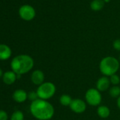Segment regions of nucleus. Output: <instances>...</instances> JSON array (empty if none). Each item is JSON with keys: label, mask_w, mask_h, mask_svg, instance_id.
Instances as JSON below:
<instances>
[{"label": "nucleus", "mask_w": 120, "mask_h": 120, "mask_svg": "<svg viewBox=\"0 0 120 120\" xmlns=\"http://www.w3.org/2000/svg\"><path fill=\"white\" fill-rule=\"evenodd\" d=\"M18 14L23 20L25 21H30L34 19L36 15V12L32 6L25 4L20 7L18 10Z\"/></svg>", "instance_id": "obj_6"}, {"label": "nucleus", "mask_w": 120, "mask_h": 120, "mask_svg": "<svg viewBox=\"0 0 120 120\" xmlns=\"http://www.w3.org/2000/svg\"><path fill=\"white\" fill-rule=\"evenodd\" d=\"M32 115L39 120H51L54 115L53 105L46 100L38 98L32 102L30 105Z\"/></svg>", "instance_id": "obj_1"}, {"label": "nucleus", "mask_w": 120, "mask_h": 120, "mask_svg": "<svg viewBox=\"0 0 120 120\" xmlns=\"http://www.w3.org/2000/svg\"><path fill=\"white\" fill-rule=\"evenodd\" d=\"M109 77H110V83L113 86H118V84L120 83V77H119V75H117V74H115Z\"/></svg>", "instance_id": "obj_18"}, {"label": "nucleus", "mask_w": 120, "mask_h": 120, "mask_svg": "<svg viewBox=\"0 0 120 120\" xmlns=\"http://www.w3.org/2000/svg\"><path fill=\"white\" fill-rule=\"evenodd\" d=\"M28 98L30 101H34L37 99H38V96H37V94L36 91H30L28 94Z\"/></svg>", "instance_id": "obj_19"}, {"label": "nucleus", "mask_w": 120, "mask_h": 120, "mask_svg": "<svg viewBox=\"0 0 120 120\" xmlns=\"http://www.w3.org/2000/svg\"><path fill=\"white\" fill-rule=\"evenodd\" d=\"M110 84L109 77L103 76L98 79L96 82V89L100 92L106 91L110 89Z\"/></svg>", "instance_id": "obj_8"}, {"label": "nucleus", "mask_w": 120, "mask_h": 120, "mask_svg": "<svg viewBox=\"0 0 120 120\" xmlns=\"http://www.w3.org/2000/svg\"><path fill=\"white\" fill-rule=\"evenodd\" d=\"M34 66L33 58L28 55L22 54L13 58L11 62V68L16 75H23L30 72Z\"/></svg>", "instance_id": "obj_2"}, {"label": "nucleus", "mask_w": 120, "mask_h": 120, "mask_svg": "<svg viewBox=\"0 0 120 120\" xmlns=\"http://www.w3.org/2000/svg\"><path fill=\"white\" fill-rule=\"evenodd\" d=\"M112 46H113V48H114L116 51H120V39H115V40L113 41Z\"/></svg>", "instance_id": "obj_20"}, {"label": "nucleus", "mask_w": 120, "mask_h": 120, "mask_svg": "<svg viewBox=\"0 0 120 120\" xmlns=\"http://www.w3.org/2000/svg\"><path fill=\"white\" fill-rule=\"evenodd\" d=\"M11 56V50L10 47L6 44H0V60H8Z\"/></svg>", "instance_id": "obj_12"}, {"label": "nucleus", "mask_w": 120, "mask_h": 120, "mask_svg": "<svg viewBox=\"0 0 120 120\" xmlns=\"http://www.w3.org/2000/svg\"><path fill=\"white\" fill-rule=\"evenodd\" d=\"M72 112L76 114L83 113L86 110V103L84 101L80 98H74L72 100L71 103L69 105Z\"/></svg>", "instance_id": "obj_7"}, {"label": "nucleus", "mask_w": 120, "mask_h": 120, "mask_svg": "<svg viewBox=\"0 0 120 120\" xmlns=\"http://www.w3.org/2000/svg\"><path fill=\"white\" fill-rule=\"evenodd\" d=\"M2 76H3V72H2L1 69L0 68V77H2Z\"/></svg>", "instance_id": "obj_23"}, {"label": "nucleus", "mask_w": 120, "mask_h": 120, "mask_svg": "<svg viewBox=\"0 0 120 120\" xmlns=\"http://www.w3.org/2000/svg\"><path fill=\"white\" fill-rule=\"evenodd\" d=\"M32 82L37 86L41 85L45 82V74L40 70H35L33 72L31 75Z\"/></svg>", "instance_id": "obj_9"}, {"label": "nucleus", "mask_w": 120, "mask_h": 120, "mask_svg": "<svg viewBox=\"0 0 120 120\" xmlns=\"http://www.w3.org/2000/svg\"><path fill=\"white\" fill-rule=\"evenodd\" d=\"M86 103L91 106H99L102 102L101 92L96 88L89 89L85 94Z\"/></svg>", "instance_id": "obj_5"}, {"label": "nucleus", "mask_w": 120, "mask_h": 120, "mask_svg": "<svg viewBox=\"0 0 120 120\" xmlns=\"http://www.w3.org/2000/svg\"></svg>", "instance_id": "obj_25"}, {"label": "nucleus", "mask_w": 120, "mask_h": 120, "mask_svg": "<svg viewBox=\"0 0 120 120\" xmlns=\"http://www.w3.org/2000/svg\"><path fill=\"white\" fill-rule=\"evenodd\" d=\"M117 108L120 110V96L118 97L117 99Z\"/></svg>", "instance_id": "obj_22"}, {"label": "nucleus", "mask_w": 120, "mask_h": 120, "mask_svg": "<svg viewBox=\"0 0 120 120\" xmlns=\"http://www.w3.org/2000/svg\"><path fill=\"white\" fill-rule=\"evenodd\" d=\"M120 60L113 56H106L103 58L99 65L100 72L106 77H110L116 74L120 70Z\"/></svg>", "instance_id": "obj_3"}, {"label": "nucleus", "mask_w": 120, "mask_h": 120, "mask_svg": "<svg viewBox=\"0 0 120 120\" xmlns=\"http://www.w3.org/2000/svg\"><path fill=\"white\" fill-rule=\"evenodd\" d=\"M103 1H104L105 3H109V2L110 1V0H103Z\"/></svg>", "instance_id": "obj_24"}, {"label": "nucleus", "mask_w": 120, "mask_h": 120, "mask_svg": "<svg viewBox=\"0 0 120 120\" xmlns=\"http://www.w3.org/2000/svg\"><path fill=\"white\" fill-rule=\"evenodd\" d=\"M105 4L103 0H93L90 4V7L93 11H99L103 8Z\"/></svg>", "instance_id": "obj_14"}, {"label": "nucleus", "mask_w": 120, "mask_h": 120, "mask_svg": "<svg viewBox=\"0 0 120 120\" xmlns=\"http://www.w3.org/2000/svg\"><path fill=\"white\" fill-rule=\"evenodd\" d=\"M17 79V75L13 71H7L3 75V81L6 84H13Z\"/></svg>", "instance_id": "obj_11"}, {"label": "nucleus", "mask_w": 120, "mask_h": 120, "mask_svg": "<svg viewBox=\"0 0 120 120\" xmlns=\"http://www.w3.org/2000/svg\"><path fill=\"white\" fill-rule=\"evenodd\" d=\"M97 114L100 118L106 119L110 115V110L106 105H99L97 109Z\"/></svg>", "instance_id": "obj_13"}, {"label": "nucleus", "mask_w": 120, "mask_h": 120, "mask_svg": "<svg viewBox=\"0 0 120 120\" xmlns=\"http://www.w3.org/2000/svg\"><path fill=\"white\" fill-rule=\"evenodd\" d=\"M109 94L112 98H117L120 96V86H112L109 89Z\"/></svg>", "instance_id": "obj_16"}, {"label": "nucleus", "mask_w": 120, "mask_h": 120, "mask_svg": "<svg viewBox=\"0 0 120 120\" xmlns=\"http://www.w3.org/2000/svg\"><path fill=\"white\" fill-rule=\"evenodd\" d=\"M72 100L73 99L71 98V97L69 95H68V94H63L59 98V103H60V104L62 105L67 107V106L70 105V104L71 103Z\"/></svg>", "instance_id": "obj_15"}, {"label": "nucleus", "mask_w": 120, "mask_h": 120, "mask_svg": "<svg viewBox=\"0 0 120 120\" xmlns=\"http://www.w3.org/2000/svg\"><path fill=\"white\" fill-rule=\"evenodd\" d=\"M0 120H8V115L4 110H0Z\"/></svg>", "instance_id": "obj_21"}, {"label": "nucleus", "mask_w": 120, "mask_h": 120, "mask_svg": "<svg viewBox=\"0 0 120 120\" xmlns=\"http://www.w3.org/2000/svg\"><path fill=\"white\" fill-rule=\"evenodd\" d=\"M28 98V94L23 89L16 90L13 94V99L17 103H23Z\"/></svg>", "instance_id": "obj_10"}, {"label": "nucleus", "mask_w": 120, "mask_h": 120, "mask_svg": "<svg viewBox=\"0 0 120 120\" xmlns=\"http://www.w3.org/2000/svg\"><path fill=\"white\" fill-rule=\"evenodd\" d=\"M11 120H24L23 113L21 111H20V110L15 111L11 115Z\"/></svg>", "instance_id": "obj_17"}, {"label": "nucleus", "mask_w": 120, "mask_h": 120, "mask_svg": "<svg viewBox=\"0 0 120 120\" xmlns=\"http://www.w3.org/2000/svg\"><path fill=\"white\" fill-rule=\"evenodd\" d=\"M56 91V86L53 83L50 82H46L37 87L36 92L39 98L47 101L54 96Z\"/></svg>", "instance_id": "obj_4"}]
</instances>
